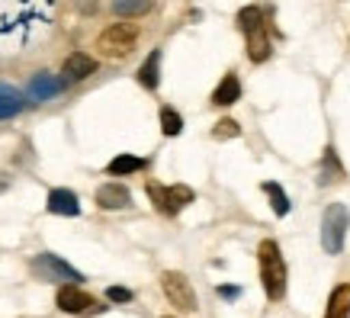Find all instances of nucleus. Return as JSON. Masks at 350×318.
Masks as SVG:
<instances>
[{
    "mask_svg": "<svg viewBox=\"0 0 350 318\" xmlns=\"http://www.w3.org/2000/svg\"><path fill=\"white\" fill-rule=\"evenodd\" d=\"M347 225H350V212L344 202H331L325 209V219H321V244L328 254H340L344 248V238H347Z\"/></svg>",
    "mask_w": 350,
    "mask_h": 318,
    "instance_id": "obj_3",
    "label": "nucleus"
},
{
    "mask_svg": "<svg viewBox=\"0 0 350 318\" xmlns=\"http://www.w3.org/2000/svg\"><path fill=\"white\" fill-rule=\"evenodd\" d=\"M238 96H241V84H238V77H234V75H225L222 84L213 90V103L215 106H232Z\"/></svg>",
    "mask_w": 350,
    "mask_h": 318,
    "instance_id": "obj_14",
    "label": "nucleus"
},
{
    "mask_svg": "<svg viewBox=\"0 0 350 318\" xmlns=\"http://www.w3.org/2000/svg\"><path fill=\"white\" fill-rule=\"evenodd\" d=\"M145 168V161L142 158H135V155H119V158H113L109 161V174L113 177H122V174H135V170H142Z\"/></svg>",
    "mask_w": 350,
    "mask_h": 318,
    "instance_id": "obj_17",
    "label": "nucleus"
},
{
    "mask_svg": "<svg viewBox=\"0 0 350 318\" xmlns=\"http://www.w3.org/2000/svg\"><path fill=\"white\" fill-rule=\"evenodd\" d=\"M161 81V52L154 49V52L145 58V64L138 68V84L145 87V90H154Z\"/></svg>",
    "mask_w": 350,
    "mask_h": 318,
    "instance_id": "obj_13",
    "label": "nucleus"
},
{
    "mask_svg": "<svg viewBox=\"0 0 350 318\" xmlns=\"http://www.w3.org/2000/svg\"><path fill=\"white\" fill-rule=\"evenodd\" d=\"M32 270L42 276V280H81V274H77L71 264H64L62 257H55V254H39L36 261H32Z\"/></svg>",
    "mask_w": 350,
    "mask_h": 318,
    "instance_id": "obj_6",
    "label": "nucleus"
},
{
    "mask_svg": "<svg viewBox=\"0 0 350 318\" xmlns=\"http://www.w3.org/2000/svg\"><path fill=\"white\" fill-rule=\"evenodd\" d=\"M148 196H151V202H154V209L167 215V187H161V183H148Z\"/></svg>",
    "mask_w": 350,
    "mask_h": 318,
    "instance_id": "obj_23",
    "label": "nucleus"
},
{
    "mask_svg": "<svg viewBox=\"0 0 350 318\" xmlns=\"http://www.w3.org/2000/svg\"><path fill=\"white\" fill-rule=\"evenodd\" d=\"M264 193L270 196V206H273L276 215H286V212H289V196L283 193V187H280V183H273V181H264Z\"/></svg>",
    "mask_w": 350,
    "mask_h": 318,
    "instance_id": "obj_19",
    "label": "nucleus"
},
{
    "mask_svg": "<svg viewBox=\"0 0 350 318\" xmlns=\"http://www.w3.org/2000/svg\"><path fill=\"white\" fill-rule=\"evenodd\" d=\"M257 261H260V283H264V293L270 299H283L286 296V264H283V254H280V244L276 241H260L257 248Z\"/></svg>",
    "mask_w": 350,
    "mask_h": 318,
    "instance_id": "obj_1",
    "label": "nucleus"
},
{
    "mask_svg": "<svg viewBox=\"0 0 350 318\" xmlns=\"http://www.w3.org/2000/svg\"><path fill=\"white\" fill-rule=\"evenodd\" d=\"M247 36V55H251V62H267L270 58V36H267V23L264 26H254V29L244 32Z\"/></svg>",
    "mask_w": 350,
    "mask_h": 318,
    "instance_id": "obj_10",
    "label": "nucleus"
},
{
    "mask_svg": "<svg viewBox=\"0 0 350 318\" xmlns=\"http://www.w3.org/2000/svg\"><path fill=\"white\" fill-rule=\"evenodd\" d=\"M96 202H100L103 209H126L129 202H132V193H129L122 183H103V187L96 190Z\"/></svg>",
    "mask_w": 350,
    "mask_h": 318,
    "instance_id": "obj_9",
    "label": "nucleus"
},
{
    "mask_svg": "<svg viewBox=\"0 0 350 318\" xmlns=\"http://www.w3.org/2000/svg\"><path fill=\"white\" fill-rule=\"evenodd\" d=\"M164 318H170V315H164Z\"/></svg>",
    "mask_w": 350,
    "mask_h": 318,
    "instance_id": "obj_26",
    "label": "nucleus"
},
{
    "mask_svg": "<svg viewBox=\"0 0 350 318\" xmlns=\"http://www.w3.org/2000/svg\"><path fill=\"white\" fill-rule=\"evenodd\" d=\"M325 161H328V168L321 170V177H319V181H321V183H334V181H340V177H344V168L338 164V158H334V151H328V155H325Z\"/></svg>",
    "mask_w": 350,
    "mask_h": 318,
    "instance_id": "obj_22",
    "label": "nucleus"
},
{
    "mask_svg": "<svg viewBox=\"0 0 350 318\" xmlns=\"http://www.w3.org/2000/svg\"><path fill=\"white\" fill-rule=\"evenodd\" d=\"M350 315V283H340L328 299V315L325 318H347Z\"/></svg>",
    "mask_w": 350,
    "mask_h": 318,
    "instance_id": "obj_15",
    "label": "nucleus"
},
{
    "mask_svg": "<svg viewBox=\"0 0 350 318\" xmlns=\"http://www.w3.org/2000/svg\"><path fill=\"white\" fill-rule=\"evenodd\" d=\"M58 308L68 312V315H94V312H103V306H96V299L90 293H84L81 287H75V283L58 289Z\"/></svg>",
    "mask_w": 350,
    "mask_h": 318,
    "instance_id": "obj_5",
    "label": "nucleus"
},
{
    "mask_svg": "<svg viewBox=\"0 0 350 318\" xmlns=\"http://www.w3.org/2000/svg\"><path fill=\"white\" fill-rule=\"evenodd\" d=\"M107 299H109V302H132V289H126V287H109L107 289Z\"/></svg>",
    "mask_w": 350,
    "mask_h": 318,
    "instance_id": "obj_25",
    "label": "nucleus"
},
{
    "mask_svg": "<svg viewBox=\"0 0 350 318\" xmlns=\"http://www.w3.org/2000/svg\"><path fill=\"white\" fill-rule=\"evenodd\" d=\"M238 26H241V32L254 29V26H264V13H260V7H244V10L238 13Z\"/></svg>",
    "mask_w": 350,
    "mask_h": 318,
    "instance_id": "obj_21",
    "label": "nucleus"
},
{
    "mask_svg": "<svg viewBox=\"0 0 350 318\" xmlns=\"http://www.w3.org/2000/svg\"><path fill=\"white\" fill-rule=\"evenodd\" d=\"M180 129H183L180 113L164 106V109H161V132H164V135H180Z\"/></svg>",
    "mask_w": 350,
    "mask_h": 318,
    "instance_id": "obj_20",
    "label": "nucleus"
},
{
    "mask_svg": "<svg viewBox=\"0 0 350 318\" xmlns=\"http://www.w3.org/2000/svg\"><path fill=\"white\" fill-rule=\"evenodd\" d=\"M96 71V62L90 58V55L84 52H75V55H68L64 58V68H62V75L64 81H71V84H77V81H87V77Z\"/></svg>",
    "mask_w": 350,
    "mask_h": 318,
    "instance_id": "obj_8",
    "label": "nucleus"
},
{
    "mask_svg": "<svg viewBox=\"0 0 350 318\" xmlns=\"http://www.w3.org/2000/svg\"><path fill=\"white\" fill-rule=\"evenodd\" d=\"M49 212H55V215H77L81 212V202H77V196L71 190H52L49 193Z\"/></svg>",
    "mask_w": 350,
    "mask_h": 318,
    "instance_id": "obj_12",
    "label": "nucleus"
},
{
    "mask_svg": "<svg viewBox=\"0 0 350 318\" xmlns=\"http://www.w3.org/2000/svg\"><path fill=\"white\" fill-rule=\"evenodd\" d=\"M193 200H196V193H193L190 187H183V183L167 187V215H177V212H180L183 206H190Z\"/></svg>",
    "mask_w": 350,
    "mask_h": 318,
    "instance_id": "obj_16",
    "label": "nucleus"
},
{
    "mask_svg": "<svg viewBox=\"0 0 350 318\" xmlns=\"http://www.w3.org/2000/svg\"><path fill=\"white\" fill-rule=\"evenodd\" d=\"M138 45V26L135 23H113L100 32L96 39V49L103 58H126L132 55V49Z\"/></svg>",
    "mask_w": 350,
    "mask_h": 318,
    "instance_id": "obj_2",
    "label": "nucleus"
},
{
    "mask_svg": "<svg viewBox=\"0 0 350 318\" xmlns=\"http://www.w3.org/2000/svg\"><path fill=\"white\" fill-rule=\"evenodd\" d=\"M161 289L167 296L170 306H177L180 312H196L200 302H196V293H193V283L177 270H164L161 274Z\"/></svg>",
    "mask_w": 350,
    "mask_h": 318,
    "instance_id": "obj_4",
    "label": "nucleus"
},
{
    "mask_svg": "<svg viewBox=\"0 0 350 318\" xmlns=\"http://www.w3.org/2000/svg\"><path fill=\"white\" fill-rule=\"evenodd\" d=\"M154 7V0H113V10L119 16H142Z\"/></svg>",
    "mask_w": 350,
    "mask_h": 318,
    "instance_id": "obj_18",
    "label": "nucleus"
},
{
    "mask_svg": "<svg viewBox=\"0 0 350 318\" xmlns=\"http://www.w3.org/2000/svg\"><path fill=\"white\" fill-rule=\"evenodd\" d=\"M23 106H26V96L10 84H0V119H13L23 113Z\"/></svg>",
    "mask_w": 350,
    "mask_h": 318,
    "instance_id": "obj_11",
    "label": "nucleus"
},
{
    "mask_svg": "<svg viewBox=\"0 0 350 318\" xmlns=\"http://www.w3.org/2000/svg\"><path fill=\"white\" fill-rule=\"evenodd\" d=\"M238 132H241V129H238V122H234V119H222V122L213 129L215 138H234Z\"/></svg>",
    "mask_w": 350,
    "mask_h": 318,
    "instance_id": "obj_24",
    "label": "nucleus"
},
{
    "mask_svg": "<svg viewBox=\"0 0 350 318\" xmlns=\"http://www.w3.org/2000/svg\"><path fill=\"white\" fill-rule=\"evenodd\" d=\"M62 87H64V81H58L55 75H32V81H29V87H26V96H29L32 103H45V100H52V96H58L62 94Z\"/></svg>",
    "mask_w": 350,
    "mask_h": 318,
    "instance_id": "obj_7",
    "label": "nucleus"
}]
</instances>
